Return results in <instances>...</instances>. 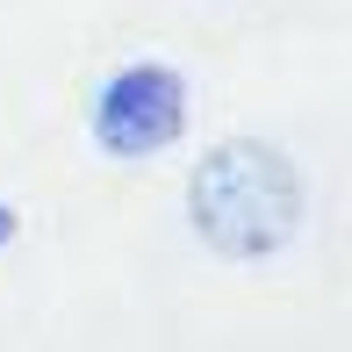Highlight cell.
Listing matches in <instances>:
<instances>
[{
	"instance_id": "cell-1",
	"label": "cell",
	"mask_w": 352,
	"mask_h": 352,
	"mask_svg": "<svg viewBox=\"0 0 352 352\" xmlns=\"http://www.w3.org/2000/svg\"><path fill=\"white\" fill-rule=\"evenodd\" d=\"M302 173L280 144L266 137H223L195 173H187V223L216 259H274L302 230Z\"/></svg>"
},
{
	"instance_id": "cell-2",
	"label": "cell",
	"mask_w": 352,
	"mask_h": 352,
	"mask_svg": "<svg viewBox=\"0 0 352 352\" xmlns=\"http://www.w3.org/2000/svg\"><path fill=\"white\" fill-rule=\"evenodd\" d=\"M187 130V79L173 65H122L94 94V144L108 158H151Z\"/></svg>"
},
{
	"instance_id": "cell-3",
	"label": "cell",
	"mask_w": 352,
	"mask_h": 352,
	"mask_svg": "<svg viewBox=\"0 0 352 352\" xmlns=\"http://www.w3.org/2000/svg\"><path fill=\"white\" fill-rule=\"evenodd\" d=\"M0 237H14V209H0Z\"/></svg>"
}]
</instances>
